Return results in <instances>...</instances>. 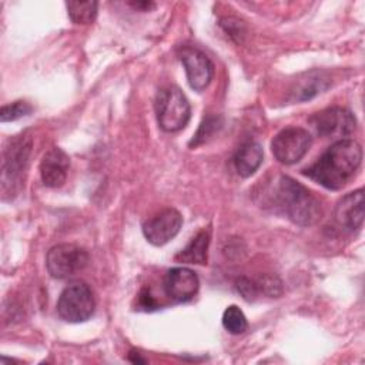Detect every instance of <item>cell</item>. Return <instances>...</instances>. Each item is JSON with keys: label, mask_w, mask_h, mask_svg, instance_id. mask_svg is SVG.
<instances>
[{"label": "cell", "mask_w": 365, "mask_h": 365, "mask_svg": "<svg viewBox=\"0 0 365 365\" xmlns=\"http://www.w3.org/2000/svg\"><path fill=\"white\" fill-rule=\"evenodd\" d=\"M361 145L349 138L338 140L302 173L328 190L342 188L359 168Z\"/></svg>", "instance_id": "cell-1"}, {"label": "cell", "mask_w": 365, "mask_h": 365, "mask_svg": "<svg viewBox=\"0 0 365 365\" xmlns=\"http://www.w3.org/2000/svg\"><path fill=\"white\" fill-rule=\"evenodd\" d=\"M277 182L275 198L288 218L299 225H312L321 215V204L314 194L287 175H281Z\"/></svg>", "instance_id": "cell-2"}, {"label": "cell", "mask_w": 365, "mask_h": 365, "mask_svg": "<svg viewBox=\"0 0 365 365\" xmlns=\"http://www.w3.org/2000/svg\"><path fill=\"white\" fill-rule=\"evenodd\" d=\"M31 153V138L27 134L13 137L4 148L1 163V192L13 197L19 192Z\"/></svg>", "instance_id": "cell-3"}, {"label": "cell", "mask_w": 365, "mask_h": 365, "mask_svg": "<svg viewBox=\"0 0 365 365\" xmlns=\"http://www.w3.org/2000/svg\"><path fill=\"white\" fill-rule=\"evenodd\" d=\"M154 107L158 125L167 133L184 128L190 120V103L178 87L168 86L161 88L157 93Z\"/></svg>", "instance_id": "cell-4"}, {"label": "cell", "mask_w": 365, "mask_h": 365, "mask_svg": "<svg viewBox=\"0 0 365 365\" xmlns=\"http://www.w3.org/2000/svg\"><path fill=\"white\" fill-rule=\"evenodd\" d=\"M94 308L96 301L90 287L80 281L67 285L57 301L60 318L73 324L87 321L93 315Z\"/></svg>", "instance_id": "cell-5"}, {"label": "cell", "mask_w": 365, "mask_h": 365, "mask_svg": "<svg viewBox=\"0 0 365 365\" xmlns=\"http://www.w3.org/2000/svg\"><path fill=\"white\" fill-rule=\"evenodd\" d=\"M88 262V252L76 244H58L50 248L46 267L53 278L64 279L80 272Z\"/></svg>", "instance_id": "cell-6"}, {"label": "cell", "mask_w": 365, "mask_h": 365, "mask_svg": "<svg viewBox=\"0 0 365 365\" xmlns=\"http://www.w3.org/2000/svg\"><path fill=\"white\" fill-rule=\"evenodd\" d=\"M308 121L314 133L319 137L345 140V137L351 135L356 128L355 115L341 107H331L315 113Z\"/></svg>", "instance_id": "cell-7"}, {"label": "cell", "mask_w": 365, "mask_h": 365, "mask_svg": "<svg viewBox=\"0 0 365 365\" xmlns=\"http://www.w3.org/2000/svg\"><path fill=\"white\" fill-rule=\"evenodd\" d=\"M312 143L311 134L299 127H288L279 131L272 143L271 150L274 157L281 164H294L298 163L309 150Z\"/></svg>", "instance_id": "cell-8"}, {"label": "cell", "mask_w": 365, "mask_h": 365, "mask_svg": "<svg viewBox=\"0 0 365 365\" xmlns=\"http://www.w3.org/2000/svg\"><path fill=\"white\" fill-rule=\"evenodd\" d=\"M182 225V217L175 208H164L143 225V234L153 245H164L173 240Z\"/></svg>", "instance_id": "cell-9"}, {"label": "cell", "mask_w": 365, "mask_h": 365, "mask_svg": "<svg viewBox=\"0 0 365 365\" xmlns=\"http://www.w3.org/2000/svg\"><path fill=\"white\" fill-rule=\"evenodd\" d=\"M180 60L185 68L187 80L191 88L195 91H202L208 87L214 76V66L208 56L201 50L192 47H182L180 53Z\"/></svg>", "instance_id": "cell-10"}, {"label": "cell", "mask_w": 365, "mask_h": 365, "mask_svg": "<svg viewBox=\"0 0 365 365\" xmlns=\"http://www.w3.org/2000/svg\"><path fill=\"white\" fill-rule=\"evenodd\" d=\"M164 292L174 302L191 299L200 287L197 274L185 267H175L167 271L164 277Z\"/></svg>", "instance_id": "cell-11"}, {"label": "cell", "mask_w": 365, "mask_h": 365, "mask_svg": "<svg viewBox=\"0 0 365 365\" xmlns=\"http://www.w3.org/2000/svg\"><path fill=\"white\" fill-rule=\"evenodd\" d=\"M70 167L68 155L58 147L48 150L40 163V177L46 187L57 188L66 182Z\"/></svg>", "instance_id": "cell-12"}, {"label": "cell", "mask_w": 365, "mask_h": 365, "mask_svg": "<svg viewBox=\"0 0 365 365\" xmlns=\"http://www.w3.org/2000/svg\"><path fill=\"white\" fill-rule=\"evenodd\" d=\"M364 190H355L342 197L335 207V220L339 225L354 231L359 230L364 222Z\"/></svg>", "instance_id": "cell-13"}, {"label": "cell", "mask_w": 365, "mask_h": 365, "mask_svg": "<svg viewBox=\"0 0 365 365\" xmlns=\"http://www.w3.org/2000/svg\"><path fill=\"white\" fill-rule=\"evenodd\" d=\"M331 77L324 70H312L302 74L291 87L289 97L292 101H307L331 87Z\"/></svg>", "instance_id": "cell-14"}, {"label": "cell", "mask_w": 365, "mask_h": 365, "mask_svg": "<svg viewBox=\"0 0 365 365\" xmlns=\"http://www.w3.org/2000/svg\"><path fill=\"white\" fill-rule=\"evenodd\" d=\"M262 158L264 153L261 145L255 141H247L237 150L234 157V165L237 173L241 177L247 178L251 177L259 168Z\"/></svg>", "instance_id": "cell-15"}, {"label": "cell", "mask_w": 365, "mask_h": 365, "mask_svg": "<svg viewBox=\"0 0 365 365\" xmlns=\"http://www.w3.org/2000/svg\"><path fill=\"white\" fill-rule=\"evenodd\" d=\"M208 244V231H201L188 242V245L184 250H181V252L177 255V259L187 264H205Z\"/></svg>", "instance_id": "cell-16"}, {"label": "cell", "mask_w": 365, "mask_h": 365, "mask_svg": "<svg viewBox=\"0 0 365 365\" xmlns=\"http://www.w3.org/2000/svg\"><path fill=\"white\" fill-rule=\"evenodd\" d=\"M68 17L76 24H88L97 16V1H67L66 3Z\"/></svg>", "instance_id": "cell-17"}, {"label": "cell", "mask_w": 365, "mask_h": 365, "mask_svg": "<svg viewBox=\"0 0 365 365\" xmlns=\"http://www.w3.org/2000/svg\"><path fill=\"white\" fill-rule=\"evenodd\" d=\"M222 325L224 328L234 335L242 334L248 328L247 318L244 312L237 305H230L222 314Z\"/></svg>", "instance_id": "cell-18"}, {"label": "cell", "mask_w": 365, "mask_h": 365, "mask_svg": "<svg viewBox=\"0 0 365 365\" xmlns=\"http://www.w3.org/2000/svg\"><path fill=\"white\" fill-rule=\"evenodd\" d=\"M33 107L23 100H17L14 103L6 104L1 107L0 110V121L1 123H7V121H14L19 120L24 115H29L31 113Z\"/></svg>", "instance_id": "cell-19"}, {"label": "cell", "mask_w": 365, "mask_h": 365, "mask_svg": "<svg viewBox=\"0 0 365 365\" xmlns=\"http://www.w3.org/2000/svg\"><path fill=\"white\" fill-rule=\"evenodd\" d=\"M220 127H221V123L217 117H207L201 123V125H200L197 134L194 135L192 141L190 143V145H198V144L205 143Z\"/></svg>", "instance_id": "cell-20"}, {"label": "cell", "mask_w": 365, "mask_h": 365, "mask_svg": "<svg viewBox=\"0 0 365 365\" xmlns=\"http://www.w3.org/2000/svg\"><path fill=\"white\" fill-rule=\"evenodd\" d=\"M258 291L269 295V297H277L281 294V281L272 275H264L257 281Z\"/></svg>", "instance_id": "cell-21"}, {"label": "cell", "mask_w": 365, "mask_h": 365, "mask_svg": "<svg viewBox=\"0 0 365 365\" xmlns=\"http://www.w3.org/2000/svg\"><path fill=\"white\" fill-rule=\"evenodd\" d=\"M237 289H238V292L247 299V301H251V299H254L258 294H259V291H258V285H257V281H252V279H250V278H245V277H242V278H240V279H237Z\"/></svg>", "instance_id": "cell-22"}, {"label": "cell", "mask_w": 365, "mask_h": 365, "mask_svg": "<svg viewBox=\"0 0 365 365\" xmlns=\"http://www.w3.org/2000/svg\"><path fill=\"white\" fill-rule=\"evenodd\" d=\"M140 305L144 308V309H154L157 307V304L154 302V299L151 298L150 292L147 289H144L140 295Z\"/></svg>", "instance_id": "cell-23"}, {"label": "cell", "mask_w": 365, "mask_h": 365, "mask_svg": "<svg viewBox=\"0 0 365 365\" xmlns=\"http://www.w3.org/2000/svg\"><path fill=\"white\" fill-rule=\"evenodd\" d=\"M130 6L137 9V10H141V11H148L150 9L155 7V4L151 3V1H131Z\"/></svg>", "instance_id": "cell-24"}]
</instances>
